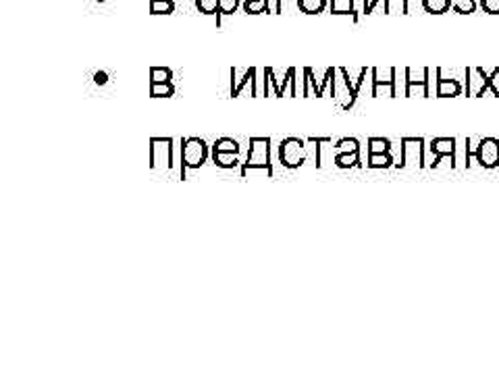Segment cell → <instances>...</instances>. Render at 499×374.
Wrapping results in <instances>:
<instances>
[{
	"label": "cell",
	"mask_w": 499,
	"mask_h": 374,
	"mask_svg": "<svg viewBox=\"0 0 499 374\" xmlns=\"http://www.w3.org/2000/svg\"><path fill=\"white\" fill-rule=\"evenodd\" d=\"M212 150H216V152H235V154H240V144H238L235 140H231V138H221V140L214 142Z\"/></svg>",
	"instance_id": "31"
},
{
	"label": "cell",
	"mask_w": 499,
	"mask_h": 374,
	"mask_svg": "<svg viewBox=\"0 0 499 374\" xmlns=\"http://www.w3.org/2000/svg\"><path fill=\"white\" fill-rule=\"evenodd\" d=\"M290 8H298V0H277V4H275V13H279V15L287 13Z\"/></svg>",
	"instance_id": "35"
},
{
	"label": "cell",
	"mask_w": 499,
	"mask_h": 374,
	"mask_svg": "<svg viewBox=\"0 0 499 374\" xmlns=\"http://www.w3.org/2000/svg\"><path fill=\"white\" fill-rule=\"evenodd\" d=\"M474 162L483 168L499 166V140L498 138H481L474 148Z\"/></svg>",
	"instance_id": "11"
},
{
	"label": "cell",
	"mask_w": 499,
	"mask_h": 374,
	"mask_svg": "<svg viewBox=\"0 0 499 374\" xmlns=\"http://www.w3.org/2000/svg\"><path fill=\"white\" fill-rule=\"evenodd\" d=\"M329 13H333V15H348V17H351L354 23L360 21L358 8H356V0H329Z\"/></svg>",
	"instance_id": "17"
},
{
	"label": "cell",
	"mask_w": 499,
	"mask_h": 374,
	"mask_svg": "<svg viewBox=\"0 0 499 374\" xmlns=\"http://www.w3.org/2000/svg\"><path fill=\"white\" fill-rule=\"evenodd\" d=\"M329 90H331V98L335 100V105L342 108V110H349V108L356 105L358 94H356V90L349 86V81L346 79L342 67H337V73L333 75Z\"/></svg>",
	"instance_id": "9"
},
{
	"label": "cell",
	"mask_w": 499,
	"mask_h": 374,
	"mask_svg": "<svg viewBox=\"0 0 499 374\" xmlns=\"http://www.w3.org/2000/svg\"><path fill=\"white\" fill-rule=\"evenodd\" d=\"M177 146L173 138H152L150 140V168L173 171L177 164Z\"/></svg>",
	"instance_id": "2"
},
{
	"label": "cell",
	"mask_w": 499,
	"mask_h": 374,
	"mask_svg": "<svg viewBox=\"0 0 499 374\" xmlns=\"http://www.w3.org/2000/svg\"><path fill=\"white\" fill-rule=\"evenodd\" d=\"M337 152H360V142L356 138H342L335 144Z\"/></svg>",
	"instance_id": "32"
},
{
	"label": "cell",
	"mask_w": 499,
	"mask_h": 374,
	"mask_svg": "<svg viewBox=\"0 0 499 374\" xmlns=\"http://www.w3.org/2000/svg\"><path fill=\"white\" fill-rule=\"evenodd\" d=\"M256 81H258L256 67H249V69L233 67L231 69V98H240V96L256 98Z\"/></svg>",
	"instance_id": "6"
},
{
	"label": "cell",
	"mask_w": 499,
	"mask_h": 374,
	"mask_svg": "<svg viewBox=\"0 0 499 374\" xmlns=\"http://www.w3.org/2000/svg\"><path fill=\"white\" fill-rule=\"evenodd\" d=\"M477 8H479L477 0H453V4H451V11L458 15H472Z\"/></svg>",
	"instance_id": "30"
},
{
	"label": "cell",
	"mask_w": 499,
	"mask_h": 374,
	"mask_svg": "<svg viewBox=\"0 0 499 374\" xmlns=\"http://www.w3.org/2000/svg\"><path fill=\"white\" fill-rule=\"evenodd\" d=\"M470 150L472 140L470 138H455V150H453V168H468L470 166Z\"/></svg>",
	"instance_id": "15"
},
{
	"label": "cell",
	"mask_w": 499,
	"mask_h": 374,
	"mask_svg": "<svg viewBox=\"0 0 499 374\" xmlns=\"http://www.w3.org/2000/svg\"><path fill=\"white\" fill-rule=\"evenodd\" d=\"M196 8L204 15H219V0H196Z\"/></svg>",
	"instance_id": "33"
},
{
	"label": "cell",
	"mask_w": 499,
	"mask_h": 374,
	"mask_svg": "<svg viewBox=\"0 0 499 374\" xmlns=\"http://www.w3.org/2000/svg\"><path fill=\"white\" fill-rule=\"evenodd\" d=\"M242 0H219V15H233Z\"/></svg>",
	"instance_id": "34"
},
{
	"label": "cell",
	"mask_w": 499,
	"mask_h": 374,
	"mask_svg": "<svg viewBox=\"0 0 499 374\" xmlns=\"http://www.w3.org/2000/svg\"><path fill=\"white\" fill-rule=\"evenodd\" d=\"M181 154L186 168H200L208 159V146L200 138H188L181 140Z\"/></svg>",
	"instance_id": "10"
},
{
	"label": "cell",
	"mask_w": 499,
	"mask_h": 374,
	"mask_svg": "<svg viewBox=\"0 0 499 374\" xmlns=\"http://www.w3.org/2000/svg\"><path fill=\"white\" fill-rule=\"evenodd\" d=\"M268 71V77H271V86H273V92L275 96L283 98L287 94V86H292V96H298V86H296V75H298V69L296 67H290L283 75H279L275 69L266 67Z\"/></svg>",
	"instance_id": "13"
},
{
	"label": "cell",
	"mask_w": 499,
	"mask_h": 374,
	"mask_svg": "<svg viewBox=\"0 0 499 374\" xmlns=\"http://www.w3.org/2000/svg\"><path fill=\"white\" fill-rule=\"evenodd\" d=\"M435 73H437V88H435L437 98H458L466 92L464 81H460L451 75L448 77L441 69H435Z\"/></svg>",
	"instance_id": "14"
},
{
	"label": "cell",
	"mask_w": 499,
	"mask_h": 374,
	"mask_svg": "<svg viewBox=\"0 0 499 374\" xmlns=\"http://www.w3.org/2000/svg\"><path fill=\"white\" fill-rule=\"evenodd\" d=\"M489 86H491V94L499 98V67H493L489 71Z\"/></svg>",
	"instance_id": "36"
},
{
	"label": "cell",
	"mask_w": 499,
	"mask_h": 374,
	"mask_svg": "<svg viewBox=\"0 0 499 374\" xmlns=\"http://www.w3.org/2000/svg\"><path fill=\"white\" fill-rule=\"evenodd\" d=\"M173 79V71L167 67H152L150 69V84H169Z\"/></svg>",
	"instance_id": "27"
},
{
	"label": "cell",
	"mask_w": 499,
	"mask_h": 374,
	"mask_svg": "<svg viewBox=\"0 0 499 374\" xmlns=\"http://www.w3.org/2000/svg\"><path fill=\"white\" fill-rule=\"evenodd\" d=\"M479 6H481L487 15H499V0H481Z\"/></svg>",
	"instance_id": "37"
},
{
	"label": "cell",
	"mask_w": 499,
	"mask_h": 374,
	"mask_svg": "<svg viewBox=\"0 0 499 374\" xmlns=\"http://www.w3.org/2000/svg\"><path fill=\"white\" fill-rule=\"evenodd\" d=\"M271 138H249L248 159L242 164V177H246L254 168H264L268 177L275 175L271 162Z\"/></svg>",
	"instance_id": "1"
},
{
	"label": "cell",
	"mask_w": 499,
	"mask_h": 374,
	"mask_svg": "<svg viewBox=\"0 0 499 374\" xmlns=\"http://www.w3.org/2000/svg\"><path fill=\"white\" fill-rule=\"evenodd\" d=\"M150 13L152 15H171L175 13L173 0H150Z\"/></svg>",
	"instance_id": "29"
},
{
	"label": "cell",
	"mask_w": 499,
	"mask_h": 374,
	"mask_svg": "<svg viewBox=\"0 0 499 374\" xmlns=\"http://www.w3.org/2000/svg\"><path fill=\"white\" fill-rule=\"evenodd\" d=\"M453 0H422V6H425V13H431V15H443L451 8Z\"/></svg>",
	"instance_id": "24"
},
{
	"label": "cell",
	"mask_w": 499,
	"mask_h": 374,
	"mask_svg": "<svg viewBox=\"0 0 499 374\" xmlns=\"http://www.w3.org/2000/svg\"><path fill=\"white\" fill-rule=\"evenodd\" d=\"M368 154H379V152H391L394 150V142L387 138H368V146H366Z\"/></svg>",
	"instance_id": "23"
},
{
	"label": "cell",
	"mask_w": 499,
	"mask_h": 374,
	"mask_svg": "<svg viewBox=\"0 0 499 374\" xmlns=\"http://www.w3.org/2000/svg\"><path fill=\"white\" fill-rule=\"evenodd\" d=\"M333 162L339 168H356V166L362 164L360 162V152H337Z\"/></svg>",
	"instance_id": "21"
},
{
	"label": "cell",
	"mask_w": 499,
	"mask_h": 374,
	"mask_svg": "<svg viewBox=\"0 0 499 374\" xmlns=\"http://www.w3.org/2000/svg\"><path fill=\"white\" fill-rule=\"evenodd\" d=\"M391 13L408 15V0H389V15Z\"/></svg>",
	"instance_id": "38"
},
{
	"label": "cell",
	"mask_w": 499,
	"mask_h": 374,
	"mask_svg": "<svg viewBox=\"0 0 499 374\" xmlns=\"http://www.w3.org/2000/svg\"><path fill=\"white\" fill-rule=\"evenodd\" d=\"M385 13L389 15V0H362V13L370 15V13Z\"/></svg>",
	"instance_id": "26"
},
{
	"label": "cell",
	"mask_w": 499,
	"mask_h": 374,
	"mask_svg": "<svg viewBox=\"0 0 499 374\" xmlns=\"http://www.w3.org/2000/svg\"><path fill=\"white\" fill-rule=\"evenodd\" d=\"M244 13L248 15H262V13H271V4L268 0H244L242 2Z\"/></svg>",
	"instance_id": "25"
},
{
	"label": "cell",
	"mask_w": 499,
	"mask_h": 374,
	"mask_svg": "<svg viewBox=\"0 0 499 374\" xmlns=\"http://www.w3.org/2000/svg\"><path fill=\"white\" fill-rule=\"evenodd\" d=\"M370 168H389L396 166V159L391 152H379V154H368V162Z\"/></svg>",
	"instance_id": "20"
},
{
	"label": "cell",
	"mask_w": 499,
	"mask_h": 374,
	"mask_svg": "<svg viewBox=\"0 0 499 374\" xmlns=\"http://www.w3.org/2000/svg\"><path fill=\"white\" fill-rule=\"evenodd\" d=\"M212 162L221 168H235V166H240V156L235 152H216V150H212Z\"/></svg>",
	"instance_id": "19"
},
{
	"label": "cell",
	"mask_w": 499,
	"mask_h": 374,
	"mask_svg": "<svg viewBox=\"0 0 499 374\" xmlns=\"http://www.w3.org/2000/svg\"><path fill=\"white\" fill-rule=\"evenodd\" d=\"M337 73V67H327L323 71H314L310 67L304 69V84H302V96L308 98V96H316V98H323L325 96V90L331 88V79L333 75Z\"/></svg>",
	"instance_id": "3"
},
{
	"label": "cell",
	"mask_w": 499,
	"mask_h": 374,
	"mask_svg": "<svg viewBox=\"0 0 499 374\" xmlns=\"http://www.w3.org/2000/svg\"><path fill=\"white\" fill-rule=\"evenodd\" d=\"M487 92H491L489 86V71L483 67H468L466 75V96L468 98H483Z\"/></svg>",
	"instance_id": "12"
},
{
	"label": "cell",
	"mask_w": 499,
	"mask_h": 374,
	"mask_svg": "<svg viewBox=\"0 0 499 374\" xmlns=\"http://www.w3.org/2000/svg\"><path fill=\"white\" fill-rule=\"evenodd\" d=\"M396 67H385V69H370V77H372V98L379 96H387V98H396L398 96V86H396Z\"/></svg>",
	"instance_id": "8"
},
{
	"label": "cell",
	"mask_w": 499,
	"mask_h": 374,
	"mask_svg": "<svg viewBox=\"0 0 499 374\" xmlns=\"http://www.w3.org/2000/svg\"><path fill=\"white\" fill-rule=\"evenodd\" d=\"M96 2H104V0H96Z\"/></svg>",
	"instance_id": "41"
},
{
	"label": "cell",
	"mask_w": 499,
	"mask_h": 374,
	"mask_svg": "<svg viewBox=\"0 0 499 374\" xmlns=\"http://www.w3.org/2000/svg\"><path fill=\"white\" fill-rule=\"evenodd\" d=\"M401 161L396 164V168H427L425 161V150L427 142L422 138H401Z\"/></svg>",
	"instance_id": "4"
},
{
	"label": "cell",
	"mask_w": 499,
	"mask_h": 374,
	"mask_svg": "<svg viewBox=\"0 0 499 374\" xmlns=\"http://www.w3.org/2000/svg\"><path fill=\"white\" fill-rule=\"evenodd\" d=\"M329 6V0H298L299 13L306 15H318Z\"/></svg>",
	"instance_id": "22"
},
{
	"label": "cell",
	"mask_w": 499,
	"mask_h": 374,
	"mask_svg": "<svg viewBox=\"0 0 499 374\" xmlns=\"http://www.w3.org/2000/svg\"><path fill=\"white\" fill-rule=\"evenodd\" d=\"M418 8H422V11H425V6H422V0H408V15H410V13H416Z\"/></svg>",
	"instance_id": "39"
},
{
	"label": "cell",
	"mask_w": 499,
	"mask_h": 374,
	"mask_svg": "<svg viewBox=\"0 0 499 374\" xmlns=\"http://www.w3.org/2000/svg\"><path fill=\"white\" fill-rule=\"evenodd\" d=\"M175 94V86L169 84H150V96L152 98H171Z\"/></svg>",
	"instance_id": "28"
},
{
	"label": "cell",
	"mask_w": 499,
	"mask_h": 374,
	"mask_svg": "<svg viewBox=\"0 0 499 374\" xmlns=\"http://www.w3.org/2000/svg\"><path fill=\"white\" fill-rule=\"evenodd\" d=\"M431 69L429 67H406V98L410 96H431Z\"/></svg>",
	"instance_id": "5"
},
{
	"label": "cell",
	"mask_w": 499,
	"mask_h": 374,
	"mask_svg": "<svg viewBox=\"0 0 499 374\" xmlns=\"http://www.w3.org/2000/svg\"><path fill=\"white\" fill-rule=\"evenodd\" d=\"M94 81H96V86H104L108 81V75L104 71H98V73H94Z\"/></svg>",
	"instance_id": "40"
},
{
	"label": "cell",
	"mask_w": 499,
	"mask_h": 374,
	"mask_svg": "<svg viewBox=\"0 0 499 374\" xmlns=\"http://www.w3.org/2000/svg\"><path fill=\"white\" fill-rule=\"evenodd\" d=\"M455 150V138H435L431 140V146H427L425 154L431 152L435 156H453Z\"/></svg>",
	"instance_id": "16"
},
{
	"label": "cell",
	"mask_w": 499,
	"mask_h": 374,
	"mask_svg": "<svg viewBox=\"0 0 499 374\" xmlns=\"http://www.w3.org/2000/svg\"><path fill=\"white\" fill-rule=\"evenodd\" d=\"M308 142L299 138H285L279 144V161L285 168H298L308 159Z\"/></svg>",
	"instance_id": "7"
},
{
	"label": "cell",
	"mask_w": 499,
	"mask_h": 374,
	"mask_svg": "<svg viewBox=\"0 0 499 374\" xmlns=\"http://www.w3.org/2000/svg\"><path fill=\"white\" fill-rule=\"evenodd\" d=\"M342 71H344L346 79L349 81V86L356 90V94H360V90H362V86H364L366 77L370 75V69H366V67H358V69H348V67H342Z\"/></svg>",
	"instance_id": "18"
}]
</instances>
